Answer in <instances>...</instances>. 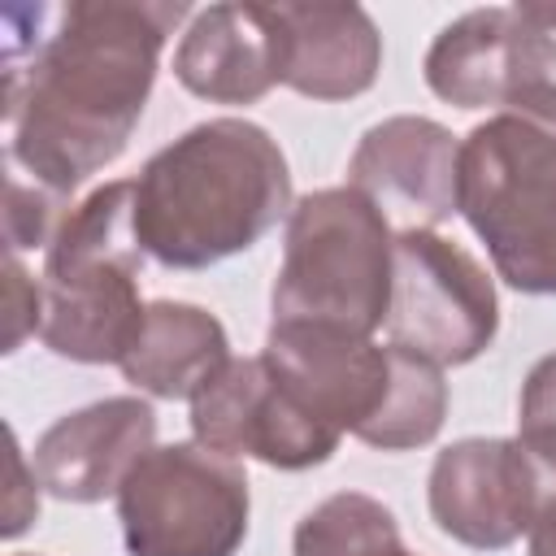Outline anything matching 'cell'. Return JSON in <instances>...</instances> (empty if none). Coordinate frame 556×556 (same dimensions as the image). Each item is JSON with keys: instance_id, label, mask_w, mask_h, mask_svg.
I'll list each match as a JSON object with an SVG mask.
<instances>
[{"instance_id": "cell-3", "label": "cell", "mask_w": 556, "mask_h": 556, "mask_svg": "<svg viewBox=\"0 0 556 556\" xmlns=\"http://www.w3.org/2000/svg\"><path fill=\"white\" fill-rule=\"evenodd\" d=\"M274 374L339 434H356L382 452L430 443L447 417V382L439 365L369 334L317 321H274L265 352Z\"/></svg>"}, {"instance_id": "cell-22", "label": "cell", "mask_w": 556, "mask_h": 556, "mask_svg": "<svg viewBox=\"0 0 556 556\" xmlns=\"http://www.w3.org/2000/svg\"><path fill=\"white\" fill-rule=\"evenodd\" d=\"M9 504H4V539H17L30 521H35V513H39V491L26 482V465H22V447H17V434L9 430Z\"/></svg>"}, {"instance_id": "cell-5", "label": "cell", "mask_w": 556, "mask_h": 556, "mask_svg": "<svg viewBox=\"0 0 556 556\" xmlns=\"http://www.w3.org/2000/svg\"><path fill=\"white\" fill-rule=\"evenodd\" d=\"M456 213L508 287L556 295V117L495 113L473 126L460 143Z\"/></svg>"}, {"instance_id": "cell-10", "label": "cell", "mask_w": 556, "mask_h": 556, "mask_svg": "<svg viewBox=\"0 0 556 556\" xmlns=\"http://www.w3.org/2000/svg\"><path fill=\"white\" fill-rule=\"evenodd\" d=\"M430 517L465 547L500 552L547 526V491L521 439H460L434 456Z\"/></svg>"}, {"instance_id": "cell-12", "label": "cell", "mask_w": 556, "mask_h": 556, "mask_svg": "<svg viewBox=\"0 0 556 556\" xmlns=\"http://www.w3.org/2000/svg\"><path fill=\"white\" fill-rule=\"evenodd\" d=\"M156 413L135 395L96 400L65 413L35 443V473L48 495L70 504H96L130 478V469L152 452Z\"/></svg>"}, {"instance_id": "cell-23", "label": "cell", "mask_w": 556, "mask_h": 556, "mask_svg": "<svg viewBox=\"0 0 556 556\" xmlns=\"http://www.w3.org/2000/svg\"><path fill=\"white\" fill-rule=\"evenodd\" d=\"M530 556H556V530L530 534Z\"/></svg>"}, {"instance_id": "cell-2", "label": "cell", "mask_w": 556, "mask_h": 556, "mask_svg": "<svg viewBox=\"0 0 556 556\" xmlns=\"http://www.w3.org/2000/svg\"><path fill=\"white\" fill-rule=\"evenodd\" d=\"M287 208V156L243 117L191 126L135 178V239L165 269L217 265L274 230Z\"/></svg>"}, {"instance_id": "cell-7", "label": "cell", "mask_w": 556, "mask_h": 556, "mask_svg": "<svg viewBox=\"0 0 556 556\" xmlns=\"http://www.w3.org/2000/svg\"><path fill=\"white\" fill-rule=\"evenodd\" d=\"M248 478L204 443L152 447L117 491L130 556H235L248 539Z\"/></svg>"}, {"instance_id": "cell-8", "label": "cell", "mask_w": 556, "mask_h": 556, "mask_svg": "<svg viewBox=\"0 0 556 556\" xmlns=\"http://www.w3.org/2000/svg\"><path fill=\"white\" fill-rule=\"evenodd\" d=\"M495 330L500 300L486 269L434 230H400L387 339L430 365H469Z\"/></svg>"}, {"instance_id": "cell-18", "label": "cell", "mask_w": 556, "mask_h": 556, "mask_svg": "<svg viewBox=\"0 0 556 556\" xmlns=\"http://www.w3.org/2000/svg\"><path fill=\"white\" fill-rule=\"evenodd\" d=\"M295 556H413V552H404L391 508H382L361 491H339L295 526Z\"/></svg>"}, {"instance_id": "cell-13", "label": "cell", "mask_w": 556, "mask_h": 556, "mask_svg": "<svg viewBox=\"0 0 556 556\" xmlns=\"http://www.w3.org/2000/svg\"><path fill=\"white\" fill-rule=\"evenodd\" d=\"M174 74L200 100L256 104L282 83V26L274 4L200 9L174 52Z\"/></svg>"}, {"instance_id": "cell-15", "label": "cell", "mask_w": 556, "mask_h": 556, "mask_svg": "<svg viewBox=\"0 0 556 556\" xmlns=\"http://www.w3.org/2000/svg\"><path fill=\"white\" fill-rule=\"evenodd\" d=\"M226 365H230V343L222 321L200 304H178V300L148 304L143 330L122 356L126 382L156 400H195Z\"/></svg>"}, {"instance_id": "cell-1", "label": "cell", "mask_w": 556, "mask_h": 556, "mask_svg": "<svg viewBox=\"0 0 556 556\" xmlns=\"http://www.w3.org/2000/svg\"><path fill=\"white\" fill-rule=\"evenodd\" d=\"M187 17L169 0L52 4L39 48L4 65L9 156L61 195L113 165L143 117L161 48Z\"/></svg>"}, {"instance_id": "cell-19", "label": "cell", "mask_w": 556, "mask_h": 556, "mask_svg": "<svg viewBox=\"0 0 556 556\" xmlns=\"http://www.w3.org/2000/svg\"><path fill=\"white\" fill-rule=\"evenodd\" d=\"M65 195L43 187V182H26L22 174H9L4 182V243L9 252L22 248H48L65 222Z\"/></svg>"}, {"instance_id": "cell-4", "label": "cell", "mask_w": 556, "mask_h": 556, "mask_svg": "<svg viewBox=\"0 0 556 556\" xmlns=\"http://www.w3.org/2000/svg\"><path fill=\"white\" fill-rule=\"evenodd\" d=\"M143 248L135 239V178L104 182L74 204L43 256L39 339L83 365H122L143 330Z\"/></svg>"}, {"instance_id": "cell-20", "label": "cell", "mask_w": 556, "mask_h": 556, "mask_svg": "<svg viewBox=\"0 0 556 556\" xmlns=\"http://www.w3.org/2000/svg\"><path fill=\"white\" fill-rule=\"evenodd\" d=\"M39 317H43V287L26 274L17 252H4V304H0L4 352H17L26 334H39Z\"/></svg>"}, {"instance_id": "cell-17", "label": "cell", "mask_w": 556, "mask_h": 556, "mask_svg": "<svg viewBox=\"0 0 556 556\" xmlns=\"http://www.w3.org/2000/svg\"><path fill=\"white\" fill-rule=\"evenodd\" d=\"M500 109L556 117V0L508 4Z\"/></svg>"}, {"instance_id": "cell-21", "label": "cell", "mask_w": 556, "mask_h": 556, "mask_svg": "<svg viewBox=\"0 0 556 556\" xmlns=\"http://www.w3.org/2000/svg\"><path fill=\"white\" fill-rule=\"evenodd\" d=\"M521 430L556 434V352L543 356L521 387Z\"/></svg>"}, {"instance_id": "cell-11", "label": "cell", "mask_w": 556, "mask_h": 556, "mask_svg": "<svg viewBox=\"0 0 556 556\" xmlns=\"http://www.w3.org/2000/svg\"><path fill=\"white\" fill-rule=\"evenodd\" d=\"M352 187L404 230H430L456 213L460 143L430 117H387L369 126L348 165Z\"/></svg>"}, {"instance_id": "cell-16", "label": "cell", "mask_w": 556, "mask_h": 556, "mask_svg": "<svg viewBox=\"0 0 556 556\" xmlns=\"http://www.w3.org/2000/svg\"><path fill=\"white\" fill-rule=\"evenodd\" d=\"M504 35L508 9H469L443 26L426 52V83L456 109H486L504 100Z\"/></svg>"}, {"instance_id": "cell-14", "label": "cell", "mask_w": 556, "mask_h": 556, "mask_svg": "<svg viewBox=\"0 0 556 556\" xmlns=\"http://www.w3.org/2000/svg\"><path fill=\"white\" fill-rule=\"evenodd\" d=\"M282 83L308 100H352L374 87L382 35L361 4H274Z\"/></svg>"}, {"instance_id": "cell-9", "label": "cell", "mask_w": 556, "mask_h": 556, "mask_svg": "<svg viewBox=\"0 0 556 556\" xmlns=\"http://www.w3.org/2000/svg\"><path fill=\"white\" fill-rule=\"evenodd\" d=\"M195 443L222 456H252L274 469H313L339 447V430L326 426L265 356L230 361L191 400Z\"/></svg>"}, {"instance_id": "cell-6", "label": "cell", "mask_w": 556, "mask_h": 556, "mask_svg": "<svg viewBox=\"0 0 556 556\" xmlns=\"http://www.w3.org/2000/svg\"><path fill=\"white\" fill-rule=\"evenodd\" d=\"M395 239L374 200L356 187L304 195L287 222V248L274 278V321L343 326L374 334L391 308Z\"/></svg>"}]
</instances>
